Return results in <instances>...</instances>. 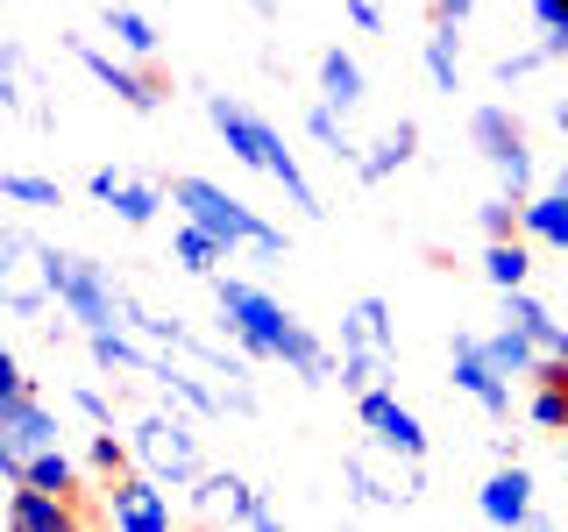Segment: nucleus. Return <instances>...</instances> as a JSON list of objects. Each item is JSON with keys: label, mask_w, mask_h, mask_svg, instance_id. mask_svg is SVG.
Segmentation results:
<instances>
[{"label": "nucleus", "mask_w": 568, "mask_h": 532, "mask_svg": "<svg viewBox=\"0 0 568 532\" xmlns=\"http://www.w3.org/2000/svg\"><path fill=\"white\" fill-rule=\"evenodd\" d=\"M85 348H93V362H100V369H135V377H150L142 348H135L121 327H93V334H85Z\"/></svg>", "instance_id": "a878e982"}, {"label": "nucleus", "mask_w": 568, "mask_h": 532, "mask_svg": "<svg viewBox=\"0 0 568 532\" xmlns=\"http://www.w3.org/2000/svg\"><path fill=\"white\" fill-rule=\"evenodd\" d=\"M8 525H14V532H79V525H85V511H79V497L14 483V497H8Z\"/></svg>", "instance_id": "9b49d317"}, {"label": "nucleus", "mask_w": 568, "mask_h": 532, "mask_svg": "<svg viewBox=\"0 0 568 532\" xmlns=\"http://www.w3.org/2000/svg\"><path fill=\"white\" fill-rule=\"evenodd\" d=\"M85 192H93V200H114V192H121V171H93V177H85Z\"/></svg>", "instance_id": "37998d69"}, {"label": "nucleus", "mask_w": 568, "mask_h": 532, "mask_svg": "<svg viewBox=\"0 0 568 532\" xmlns=\"http://www.w3.org/2000/svg\"><path fill=\"white\" fill-rule=\"evenodd\" d=\"M469 142L484 150V164L505 177L511 200H532V150H526V121L511 106H476L469 114Z\"/></svg>", "instance_id": "39448f33"}, {"label": "nucleus", "mask_w": 568, "mask_h": 532, "mask_svg": "<svg viewBox=\"0 0 568 532\" xmlns=\"http://www.w3.org/2000/svg\"><path fill=\"white\" fill-rule=\"evenodd\" d=\"M348 22H355V29H369V35H377V29H384V14H377V0H348Z\"/></svg>", "instance_id": "79ce46f5"}, {"label": "nucleus", "mask_w": 568, "mask_h": 532, "mask_svg": "<svg viewBox=\"0 0 568 532\" xmlns=\"http://www.w3.org/2000/svg\"><path fill=\"white\" fill-rule=\"evenodd\" d=\"M22 256H29V235L8 227V235H0V270H22Z\"/></svg>", "instance_id": "58836bf2"}, {"label": "nucleus", "mask_w": 568, "mask_h": 532, "mask_svg": "<svg viewBox=\"0 0 568 532\" xmlns=\"http://www.w3.org/2000/svg\"><path fill=\"white\" fill-rule=\"evenodd\" d=\"M306 135H313L320 150L334 156V164H363V150H355V142H348V129H342V121H334V106H327V100H320L313 114H306Z\"/></svg>", "instance_id": "bb28decb"}, {"label": "nucleus", "mask_w": 568, "mask_h": 532, "mask_svg": "<svg viewBox=\"0 0 568 532\" xmlns=\"http://www.w3.org/2000/svg\"><path fill=\"white\" fill-rule=\"evenodd\" d=\"M22 390H29L22 362H14V355H0V398H22Z\"/></svg>", "instance_id": "a19ab883"}, {"label": "nucleus", "mask_w": 568, "mask_h": 532, "mask_svg": "<svg viewBox=\"0 0 568 532\" xmlns=\"http://www.w3.org/2000/svg\"><path fill=\"white\" fill-rule=\"evenodd\" d=\"M106 29H114V43L129 50V58H156V29H150V14H135L129 0H106Z\"/></svg>", "instance_id": "b1692460"}, {"label": "nucleus", "mask_w": 568, "mask_h": 532, "mask_svg": "<svg viewBox=\"0 0 568 532\" xmlns=\"http://www.w3.org/2000/svg\"><path fill=\"white\" fill-rule=\"evenodd\" d=\"M355 419L377 433V448L390 454H405V461H426V426L413 405H398V390L390 383H369V390H355Z\"/></svg>", "instance_id": "6e6552de"}, {"label": "nucleus", "mask_w": 568, "mask_h": 532, "mask_svg": "<svg viewBox=\"0 0 568 532\" xmlns=\"http://www.w3.org/2000/svg\"><path fill=\"white\" fill-rule=\"evenodd\" d=\"M540 64H547L540 43H532V50H511V58H497V85H519L526 71H540Z\"/></svg>", "instance_id": "f704fd0d"}, {"label": "nucleus", "mask_w": 568, "mask_h": 532, "mask_svg": "<svg viewBox=\"0 0 568 532\" xmlns=\"http://www.w3.org/2000/svg\"><path fill=\"white\" fill-rule=\"evenodd\" d=\"M413 156H419V121H398V129H390V135H384V142H377V150H369L355 171H363V185H384V177H390V171H405Z\"/></svg>", "instance_id": "a211bd4d"}, {"label": "nucleus", "mask_w": 568, "mask_h": 532, "mask_svg": "<svg viewBox=\"0 0 568 532\" xmlns=\"http://www.w3.org/2000/svg\"><path fill=\"white\" fill-rule=\"evenodd\" d=\"M476 511H484L490 525H526L532 519V475L519 469V461H505V469L476 490Z\"/></svg>", "instance_id": "ddd939ff"}, {"label": "nucleus", "mask_w": 568, "mask_h": 532, "mask_svg": "<svg viewBox=\"0 0 568 532\" xmlns=\"http://www.w3.org/2000/svg\"><path fill=\"white\" fill-rule=\"evenodd\" d=\"M36 270H43V291L58 298V306L79 319L85 334L93 327H121V306H129V298H121V284L106 277V263H93V256H64V248H36Z\"/></svg>", "instance_id": "f03ea898"}, {"label": "nucleus", "mask_w": 568, "mask_h": 532, "mask_svg": "<svg viewBox=\"0 0 568 532\" xmlns=\"http://www.w3.org/2000/svg\"><path fill=\"white\" fill-rule=\"evenodd\" d=\"M43 298H50V291H29V284H14V291H8V313H14V319H36V313H43Z\"/></svg>", "instance_id": "4c0bfd02"}, {"label": "nucleus", "mask_w": 568, "mask_h": 532, "mask_svg": "<svg viewBox=\"0 0 568 532\" xmlns=\"http://www.w3.org/2000/svg\"><path fill=\"white\" fill-rule=\"evenodd\" d=\"M43 448H58V412L36 390L0 398V475H8V490L29 475V454H43Z\"/></svg>", "instance_id": "423d86ee"}, {"label": "nucleus", "mask_w": 568, "mask_h": 532, "mask_svg": "<svg viewBox=\"0 0 568 532\" xmlns=\"http://www.w3.org/2000/svg\"><path fill=\"white\" fill-rule=\"evenodd\" d=\"M526 235H532V242H555V248H568V185H555V192H532V200H526Z\"/></svg>", "instance_id": "aec40b11"}, {"label": "nucleus", "mask_w": 568, "mask_h": 532, "mask_svg": "<svg viewBox=\"0 0 568 532\" xmlns=\"http://www.w3.org/2000/svg\"><path fill=\"white\" fill-rule=\"evenodd\" d=\"M426 79H434L440 93H455V85H462V35L448 22H434V35H426Z\"/></svg>", "instance_id": "5701e85b"}, {"label": "nucleus", "mask_w": 568, "mask_h": 532, "mask_svg": "<svg viewBox=\"0 0 568 532\" xmlns=\"http://www.w3.org/2000/svg\"><path fill=\"white\" fill-rule=\"evenodd\" d=\"M150 377L164 383V390H178V398H185L192 412H221V405H227V398H213V390H206L200 377H185V369H171V362H164V369H150Z\"/></svg>", "instance_id": "2f4dec72"}, {"label": "nucleus", "mask_w": 568, "mask_h": 532, "mask_svg": "<svg viewBox=\"0 0 568 532\" xmlns=\"http://www.w3.org/2000/svg\"><path fill=\"white\" fill-rule=\"evenodd\" d=\"M384 362H390L384 348H342V369H334V377H342V390H369L384 377Z\"/></svg>", "instance_id": "7c9ffc66"}, {"label": "nucleus", "mask_w": 568, "mask_h": 532, "mask_svg": "<svg viewBox=\"0 0 568 532\" xmlns=\"http://www.w3.org/2000/svg\"><path fill=\"white\" fill-rule=\"evenodd\" d=\"M129 448H135V440H114V426H100L93 448H85V461H93L100 475H129Z\"/></svg>", "instance_id": "473e14b6"}, {"label": "nucleus", "mask_w": 568, "mask_h": 532, "mask_svg": "<svg viewBox=\"0 0 568 532\" xmlns=\"http://www.w3.org/2000/svg\"><path fill=\"white\" fill-rule=\"evenodd\" d=\"M0 200L14 206H64L58 177H36V171H0Z\"/></svg>", "instance_id": "cd10ccee"}, {"label": "nucleus", "mask_w": 568, "mask_h": 532, "mask_svg": "<svg viewBox=\"0 0 568 532\" xmlns=\"http://www.w3.org/2000/svg\"><path fill=\"white\" fill-rule=\"evenodd\" d=\"M221 497H227V519H235V525H284L277 504L256 483H242V475H206V483H200V511H213Z\"/></svg>", "instance_id": "4468645a"}, {"label": "nucleus", "mask_w": 568, "mask_h": 532, "mask_svg": "<svg viewBox=\"0 0 568 532\" xmlns=\"http://www.w3.org/2000/svg\"><path fill=\"white\" fill-rule=\"evenodd\" d=\"M71 58L93 71V79H100L121 106H135V114H156V106H164V79H150V71H135V64L106 58V50H93V43H71Z\"/></svg>", "instance_id": "9d476101"}, {"label": "nucleus", "mask_w": 568, "mask_h": 532, "mask_svg": "<svg viewBox=\"0 0 568 532\" xmlns=\"http://www.w3.org/2000/svg\"><path fill=\"white\" fill-rule=\"evenodd\" d=\"M448 383L462 390V398H476L490 419H505V412H511V377L490 362L484 334H455V341H448Z\"/></svg>", "instance_id": "0eeeda50"}, {"label": "nucleus", "mask_w": 568, "mask_h": 532, "mask_svg": "<svg viewBox=\"0 0 568 532\" xmlns=\"http://www.w3.org/2000/svg\"><path fill=\"white\" fill-rule=\"evenodd\" d=\"M348 490H355V504H363V511H390V490L363 469V461H348Z\"/></svg>", "instance_id": "72a5a7b5"}, {"label": "nucleus", "mask_w": 568, "mask_h": 532, "mask_svg": "<svg viewBox=\"0 0 568 532\" xmlns=\"http://www.w3.org/2000/svg\"><path fill=\"white\" fill-rule=\"evenodd\" d=\"M320 100H327L334 114L363 106V64H355L348 50H327V58H320Z\"/></svg>", "instance_id": "6ab92c4d"}, {"label": "nucleus", "mask_w": 568, "mask_h": 532, "mask_svg": "<svg viewBox=\"0 0 568 532\" xmlns=\"http://www.w3.org/2000/svg\"><path fill=\"white\" fill-rule=\"evenodd\" d=\"M242 8H248V14H263V22H271V14H277V0H242Z\"/></svg>", "instance_id": "c03bdc74"}, {"label": "nucleus", "mask_w": 568, "mask_h": 532, "mask_svg": "<svg viewBox=\"0 0 568 532\" xmlns=\"http://www.w3.org/2000/svg\"><path fill=\"white\" fill-rule=\"evenodd\" d=\"M206 121L221 129V142H227V156H235V164L271 171L277 185H284V200H292L298 213H320L313 185H306V171H298V156L284 150V135L256 114V106H242V100H227V93H206Z\"/></svg>", "instance_id": "f257e3e1"}, {"label": "nucleus", "mask_w": 568, "mask_h": 532, "mask_svg": "<svg viewBox=\"0 0 568 532\" xmlns=\"http://www.w3.org/2000/svg\"><path fill=\"white\" fill-rule=\"evenodd\" d=\"M426 14H434V22H448V29H462V22H469V14H476V0H434V8H426Z\"/></svg>", "instance_id": "ea45409f"}, {"label": "nucleus", "mask_w": 568, "mask_h": 532, "mask_svg": "<svg viewBox=\"0 0 568 532\" xmlns=\"http://www.w3.org/2000/svg\"><path fill=\"white\" fill-rule=\"evenodd\" d=\"M171 206H185V221H200L221 248H263V256H284V235L263 213H248L235 192H221L213 177H171Z\"/></svg>", "instance_id": "7ed1b4c3"}, {"label": "nucleus", "mask_w": 568, "mask_h": 532, "mask_svg": "<svg viewBox=\"0 0 568 532\" xmlns=\"http://www.w3.org/2000/svg\"><path fill=\"white\" fill-rule=\"evenodd\" d=\"M135 454H150L164 475H178V483L200 475V440L185 433V419H142L135 426Z\"/></svg>", "instance_id": "f8f14e48"}, {"label": "nucleus", "mask_w": 568, "mask_h": 532, "mask_svg": "<svg viewBox=\"0 0 568 532\" xmlns=\"http://www.w3.org/2000/svg\"><path fill=\"white\" fill-rule=\"evenodd\" d=\"M106 525L114 532H171V497L156 475H114L106 483Z\"/></svg>", "instance_id": "1a4fd4ad"}, {"label": "nucleus", "mask_w": 568, "mask_h": 532, "mask_svg": "<svg viewBox=\"0 0 568 532\" xmlns=\"http://www.w3.org/2000/svg\"><path fill=\"white\" fill-rule=\"evenodd\" d=\"M213 298H221V319H227V334H235V348L248 362H277L284 334H292V313L242 277H213Z\"/></svg>", "instance_id": "20e7f679"}, {"label": "nucleus", "mask_w": 568, "mask_h": 532, "mask_svg": "<svg viewBox=\"0 0 568 532\" xmlns=\"http://www.w3.org/2000/svg\"><path fill=\"white\" fill-rule=\"evenodd\" d=\"M484 277L497 284V291H519V284L532 277V256H526V242H519V235L490 242V248H484Z\"/></svg>", "instance_id": "4be33fe9"}, {"label": "nucleus", "mask_w": 568, "mask_h": 532, "mask_svg": "<svg viewBox=\"0 0 568 532\" xmlns=\"http://www.w3.org/2000/svg\"><path fill=\"white\" fill-rule=\"evenodd\" d=\"M505 319H519V327H526V334H532V341H540L547 355H561V362H568V327H561V319H555V313L540 306V298L526 291V284H519V291H505Z\"/></svg>", "instance_id": "dca6fc26"}, {"label": "nucleus", "mask_w": 568, "mask_h": 532, "mask_svg": "<svg viewBox=\"0 0 568 532\" xmlns=\"http://www.w3.org/2000/svg\"><path fill=\"white\" fill-rule=\"evenodd\" d=\"M476 221H484V235H490V242H505V235H519V227H526V200L497 192V200L476 206Z\"/></svg>", "instance_id": "c756f323"}, {"label": "nucleus", "mask_w": 568, "mask_h": 532, "mask_svg": "<svg viewBox=\"0 0 568 532\" xmlns=\"http://www.w3.org/2000/svg\"><path fill=\"white\" fill-rule=\"evenodd\" d=\"M22 483L58 490V497H79V461H71L64 448H43V454H29V475H22Z\"/></svg>", "instance_id": "393cba45"}, {"label": "nucleus", "mask_w": 568, "mask_h": 532, "mask_svg": "<svg viewBox=\"0 0 568 532\" xmlns=\"http://www.w3.org/2000/svg\"><path fill=\"white\" fill-rule=\"evenodd\" d=\"M555 121H561V135H568V106H561V114H555Z\"/></svg>", "instance_id": "a18cd8bd"}, {"label": "nucleus", "mask_w": 568, "mask_h": 532, "mask_svg": "<svg viewBox=\"0 0 568 532\" xmlns=\"http://www.w3.org/2000/svg\"><path fill=\"white\" fill-rule=\"evenodd\" d=\"M106 206H114V221H121V227H150V221H156V206H164V192H156V185H129V177H121V192H114Z\"/></svg>", "instance_id": "c85d7f7f"}, {"label": "nucleus", "mask_w": 568, "mask_h": 532, "mask_svg": "<svg viewBox=\"0 0 568 532\" xmlns=\"http://www.w3.org/2000/svg\"><path fill=\"white\" fill-rule=\"evenodd\" d=\"M484 348H490V362L505 369V377H532V369H540V355H547V348L519 327V319H505L497 334H484Z\"/></svg>", "instance_id": "f3484780"}, {"label": "nucleus", "mask_w": 568, "mask_h": 532, "mask_svg": "<svg viewBox=\"0 0 568 532\" xmlns=\"http://www.w3.org/2000/svg\"><path fill=\"white\" fill-rule=\"evenodd\" d=\"M171 256H178V270H192V277H221V256H227V248L213 242L200 221H185V227H178V242H171Z\"/></svg>", "instance_id": "412c9836"}, {"label": "nucleus", "mask_w": 568, "mask_h": 532, "mask_svg": "<svg viewBox=\"0 0 568 532\" xmlns=\"http://www.w3.org/2000/svg\"><path fill=\"white\" fill-rule=\"evenodd\" d=\"M532 29H540V35H568V0H532Z\"/></svg>", "instance_id": "c9c22d12"}, {"label": "nucleus", "mask_w": 568, "mask_h": 532, "mask_svg": "<svg viewBox=\"0 0 568 532\" xmlns=\"http://www.w3.org/2000/svg\"><path fill=\"white\" fill-rule=\"evenodd\" d=\"M342 348H398V327H390V306L384 298H355L342 313Z\"/></svg>", "instance_id": "2eb2a0df"}, {"label": "nucleus", "mask_w": 568, "mask_h": 532, "mask_svg": "<svg viewBox=\"0 0 568 532\" xmlns=\"http://www.w3.org/2000/svg\"><path fill=\"white\" fill-rule=\"evenodd\" d=\"M71 405H79V412L93 419V426H114V405H106V398H100L93 383H79V390H71Z\"/></svg>", "instance_id": "e433bc0d"}]
</instances>
